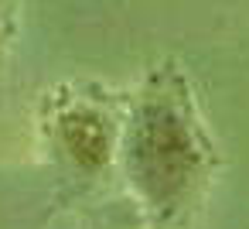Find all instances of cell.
Segmentation results:
<instances>
[{
  "label": "cell",
  "mask_w": 249,
  "mask_h": 229,
  "mask_svg": "<svg viewBox=\"0 0 249 229\" xmlns=\"http://www.w3.org/2000/svg\"><path fill=\"white\" fill-rule=\"evenodd\" d=\"M52 140L79 171H89V174L103 171L113 161V147L120 144L113 120L86 99H75L55 110Z\"/></svg>",
  "instance_id": "obj_2"
},
{
  "label": "cell",
  "mask_w": 249,
  "mask_h": 229,
  "mask_svg": "<svg viewBox=\"0 0 249 229\" xmlns=\"http://www.w3.org/2000/svg\"><path fill=\"white\" fill-rule=\"evenodd\" d=\"M123 178L154 222H174L198 198L208 171V144L195 120L184 82L171 69H157L120 127Z\"/></svg>",
  "instance_id": "obj_1"
},
{
  "label": "cell",
  "mask_w": 249,
  "mask_h": 229,
  "mask_svg": "<svg viewBox=\"0 0 249 229\" xmlns=\"http://www.w3.org/2000/svg\"><path fill=\"white\" fill-rule=\"evenodd\" d=\"M4 21H7V0H0V38H4Z\"/></svg>",
  "instance_id": "obj_3"
}]
</instances>
